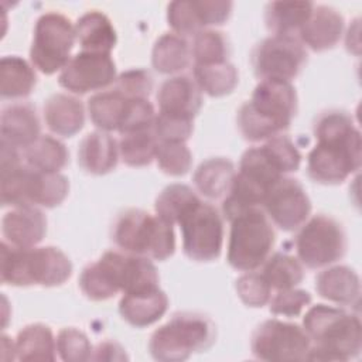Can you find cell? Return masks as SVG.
Here are the masks:
<instances>
[{"mask_svg": "<svg viewBox=\"0 0 362 362\" xmlns=\"http://www.w3.org/2000/svg\"><path fill=\"white\" fill-rule=\"evenodd\" d=\"M317 144L308 153L307 173L325 185L341 184L361 167V132L344 110L321 113L314 123Z\"/></svg>", "mask_w": 362, "mask_h": 362, "instance_id": "6da1fadb", "label": "cell"}, {"mask_svg": "<svg viewBox=\"0 0 362 362\" xmlns=\"http://www.w3.org/2000/svg\"><path fill=\"white\" fill-rule=\"evenodd\" d=\"M298 107L296 88L288 81L262 79L238 112V127L249 141H262L281 134Z\"/></svg>", "mask_w": 362, "mask_h": 362, "instance_id": "7a4b0ae2", "label": "cell"}, {"mask_svg": "<svg viewBox=\"0 0 362 362\" xmlns=\"http://www.w3.org/2000/svg\"><path fill=\"white\" fill-rule=\"evenodd\" d=\"M303 328L311 339L307 361L345 362L361 354L362 325L356 314L315 304L307 310Z\"/></svg>", "mask_w": 362, "mask_h": 362, "instance_id": "3957f363", "label": "cell"}, {"mask_svg": "<svg viewBox=\"0 0 362 362\" xmlns=\"http://www.w3.org/2000/svg\"><path fill=\"white\" fill-rule=\"evenodd\" d=\"M72 274L69 257L54 246L16 247L6 240L0 246V279L3 284L55 287Z\"/></svg>", "mask_w": 362, "mask_h": 362, "instance_id": "277c9868", "label": "cell"}, {"mask_svg": "<svg viewBox=\"0 0 362 362\" xmlns=\"http://www.w3.org/2000/svg\"><path fill=\"white\" fill-rule=\"evenodd\" d=\"M3 206L54 208L64 202L69 192V181L61 173L38 171L24 163L1 164Z\"/></svg>", "mask_w": 362, "mask_h": 362, "instance_id": "5b68a950", "label": "cell"}, {"mask_svg": "<svg viewBox=\"0 0 362 362\" xmlns=\"http://www.w3.org/2000/svg\"><path fill=\"white\" fill-rule=\"evenodd\" d=\"M216 338L214 321L199 313H177L150 337L148 351L156 361L181 362L209 349Z\"/></svg>", "mask_w": 362, "mask_h": 362, "instance_id": "8992f818", "label": "cell"}, {"mask_svg": "<svg viewBox=\"0 0 362 362\" xmlns=\"http://www.w3.org/2000/svg\"><path fill=\"white\" fill-rule=\"evenodd\" d=\"M112 238L123 252L153 260H165L175 252L173 225L143 209L122 212L113 225Z\"/></svg>", "mask_w": 362, "mask_h": 362, "instance_id": "52a82bcc", "label": "cell"}, {"mask_svg": "<svg viewBox=\"0 0 362 362\" xmlns=\"http://www.w3.org/2000/svg\"><path fill=\"white\" fill-rule=\"evenodd\" d=\"M229 222L228 263L239 272H252L263 266L276 242L274 229L267 215L262 208H252Z\"/></svg>", "mask_w": 362, "mask_h": 362, "instance_id": "ba28073f", "label": "cell"}, {"mask_svg": "<svg viewBox=\"0 0 362 362\" xmlns=\"http://www.w3.org/2000/svg\"><path fill=\"white\" fill-rule=\"evenodd\" d=\"M75 41V24L66 16L57 11L44 13L34 27L30 48L33 66L45 75L61 72L71 59Z\"/></svg>", "mask_w": 362, "mask_h": 362, "instance_id": "9c48e42d", "label": "cell"}, {"mask_svg": "<svg viewBox=\"0 0 362 362\" xmlns=\"http://www.w3.org/2000/svg\"><path fill=\"white\" fill-rule=\"evenodd\" d=\"M346 233L332 216L320 214L307 219L296 236L298 260L308 269L327 267L344 257Z\"/></svg>", "mask_w": 362, "mask_h": 362, "instance_id": "30bf717a", "label": "cell"}, {"mask_svg": "<svg viewBox=\"0 0 362 362\" xmlns=\"http://www.w3.org/2000/svg\"><path fill=\"white\" fill-rule=\"evenodd\" d=\"M182 249L195 262H212L219 257L223 245V221L218 209L201 198L178 219Z\"/></svg>", "mask_w": 362, "mask_h": 362, "instance_id": "8fae6325", "label": "cell"}, {"mask_svg": "<svg viewBox=\"0 0 362 362\" xmlns=\"http://www.w3.org/2000/svg\"><path fill=\"white\" fill-rule=\"evenodd\" d=\"M311 339L303 327L281 320H266L256 327L250 349L260 361H307Z\"/></svg>", "mask_w": 362, "mask_h": 362, "instance_id": "7c38bea8", "label": "cell"}, {"mask_svg": "<svg viewBox=\"0 0 362 362\" xmlns=\"http://www.w3.org/2000/svg\"><path fill=\"white\" fill-rule=\"evenodd\" d=\"M307 62V51L294 35H270L262 40L252 52L255 75L262 79L291 82Z\"/></svg>", "mask_w": 362, "mask_h": 362, "instance_id": "4fadbf2b", "label": "cell"}, {"mask_svg": "<svg viewBox=\"0 0 362 362\" xmlns=\"http://www.w3.org/2000/svg\"><path fill=\"white\" fill-rule=\"evenodd\" d=\"M117 79L116 64L110 54L81 51L61 69L58 83L76 95L100 90Z\"/></svg>", "mask_w": 362, "mask_h": 362, "instance_id": "5bb4252c", "label": "cell"}, {"mask_svg": "<svg viewBox=\"0 0 362 362\" xmlns=\"http://www.w3.org/2000/svg\"><path fill=\"white\" fill-rule=\"evenodd\" d=\"M267 218L281 230L298 229L311 214V201L298 180L283 177L266 194L262 205Z\"/></svg>", "mask_w": 362, "mask_h": 362, "instance_id": "9a60e30c", "label": "cell"}, {"mask_svg": "<svg viewBox=\"0 0 362 362\" xmlns=\"http://www.w3.org/2000/svg\"><path fill=\"white\" fill-rule=\"evenodd\" d=\"M233 4L221 0H180L167 6V21L178 35L197 34L209 27L225 24Z\"/></svg>", "mask_w": 362, "mask_h": 362, "instance_id": "2e32d148", "label": "cell"}, {"mask_svg": "<svg viewBox=\"0 0 362 362\" xmlns=\"http://www.w3.org/2000/svg\"><path fill=\"white\" fill-rule=\"evenodd\" d=\"M157 103L158 113L194 120L202 106V92L194 78L175 75L160 85Z\"/></svg>", "mask_w": 362, "mask_h": 362, "instance_id": "e0dca14e", "label": "cell"}, {"mask_svg": "<svg viewBox=\"0 0 362 362\" xmlns=\"http://www.w3.org/2000/svg\"><path fill=\"white\" fill-rule=\"evenodd\" d=\"M1 233L16 247H34L47 233V218L37 206H17L1 219Z\"/></svg>", "mask_w": 362, "mask_h": 362, "instance_id": "ac0fdd59", "label": "cell"}, {"mask_svg": "<svg viewBox=\"0 0 362 362\" xmlns=\"http://www.w3.org/2000/svg\"><path fill=\"white\" fill-rule=\"evenodd\" d=\"M344 17L329 6H315L298 31L304 47L321 52L334 48L344 33Z\"/></svg>", "mask_w": 362, "mask_h": 362, "instance_id": "d6986e66", "label": "cell"}, {"mask_svg": "<svg viewBox=\"0 0 362 362\" xmlns=\"http://www.w3.org/2000/svg\"><path fill=\"white\" fill-rule=\"evenodd\" d=\"M40 130V120L31 105L14 103L3 109L0 117L1 143L24 150L41 136Z\"/></svg>", "mask_w": 362, "mask_h": 362, "instance_id": "ffe728a7", "label": "cell"}, {"mask_svg": "<svg viewBox=\"0 0 362 362\" xmlns=\"http://www.w3.org/2000/svg\"><path fill=\"white\" fill-rule=\"evenodd\" d=\"M317 293L338 305L359 307L361 280L358 273L348 266H331L315 277Z\"/></svg>", "mask_w": 362, "mask_h": 362, "instance_id": "44dd1931", "label": "cell"}, {"mask_svg": "<svg viewBox=\"0 0 362 362\" xmlns=\"http://www.w3.org/2000/svg\"><path fill=\"white\" fill-rule=\"evenodd\" d=\"M119 143L107 132L96 130L86 134L78 147V163L90 174L103 175L116 168Z\"/></svg>", "mask_w": 362, "mask_h": 362, "instance_id": "7402d4cb", "label": "cell"}, {"mask_svg": "<svg viewBox=\"0 0 362 362\" xmlns=\"http://www.w3.org/2000/svg\"><path fill=\"white\" fill-rule=\"evenodd\" d=\"M168 308V297L160 288L123 294L119 301L122 318L132 327L144 328L157 322Z\"/></svg>", "mask_w": 362, "mask_h": 362, "instance_id": "603a6c76", "label": "cell"}, {"mask_svg": "<svg viewBox=\"0 0 362 362\" xmlns=\"http://www.w3.org/2000/svg\"><path fill=\"white\" fill-rule=\"evenodd\" d=\"M44 120L54 134L72 137L85 124V107L72 95L55 93L44 103Z\"/></svg>", "mask_w": 362, "mask_h": 362, "instance_id": "cb8c5ba5", "label": "cell"}, {"mask_svg": "<svg viewBox=\"0 0 362 362\" xmlns=\"http://www.w3.org/2000/svg\"><path fill=\"white\" fill-rule=\"evenodd\" d=\"M75 35L82 51L110 54L117 42V34L112 21L98 10L86 11L78 18Z\"/></svg>", "mask_w": 362, "mask_h": 362, "instance_id": "d4e9b609", "label": "cell"}, {"mask_svg": "<svg viewBox=\"0 0 362 362\" xmlns=\"http://www.w3.org/2000/svg\"><path fill=\"white\" fill-rule=\"evenodd\" d=\"M236 175L235 165L225 157H211L202 161L194 173L197 191L209 199L225 198Z\"/></svg>", "mask_w": 362, "mask_h": 362, "instance_id": "484cf974", "label": "cell"}, {"mask_svg": "<svg viewBox=\"0 0 362 362\" xmlns=\"http://www.w3.org/2000/svg\"><path fill=\"white\" fill-rule=\"evenodd\" d=\"M130 98L117 89L98 92L88 100V112L92 123L103 132H120Z\"/></svg>", "mask_w": 362, "mask_h": 362, "instance_id": "4316f807", "label": "cell"}, {"mask_svg": "<svg viewBox=\"0 0 362 362\" xmlns=\"http://www.w3.org/2000/svg\"><path fill=\"white\" fill-rule=\"evenodd\" d=\"M37 83L33 64L17 55H6L0 61V93L4 99L28 96Z\"/></svg>", "mask_w": 362, "mask_h": 362, "instance_id": "83f0119b", "label": "cell"}, {"mask_svg": "<svg viewBox=\"0 0 362 362\" xmlns=\"http://www.w3.org/2000/svg\"><path fill=\"white\" fill-rule=\"evenodd\" d=\"M16 344L17 361H55L57 338L49 327L30 324L18 331Z\"/></svg>", "mask_w": 362, "mask_h": 362, "instance_id": "f1b7e54d", "label": "cell"}, {"mask_svg": "<svg viewBox=\"0 0 362 362\" xmlns=\"http://www.w3.org/2000/svg\"><path fill=\"white\" fill-rule=\"evenodd\" d=\"M311 1H272L264 10V23L272 35H294L308 20Z\"/></svg>", "mask_w": 362, "mask_h": 362, "instance_id": "f546056e", "label": "cell"}, {"mask_svg": "<svg viewBox=\"0 0 362 362\" xmlns=\"http://www.w3.org/2000/svg\"><path fill=\"white\" fill-rule=\"evenodd\" d=\"M191 48L182 35L164 33L151 51V64L160 74L171 75L184 71L191 59Z\"/></svg>", "mask_w": 362, "mask_h": 362, "instance_id": "4dcf8cb0", "label": "cell"}, {"mask_svg": "<svg viewBox=\"0 0 362 362\" xmlns=\"http://www.w3.org/2000/svg\"><path fill=\"white\" fill-rule=\"evenodd\" d=\"M27 165L45 173H59L69 160L65 144L52 136H40L34 143L21 150Z\"/></svg>", "mask_w": 362, "mask_h": 362, "instance_id": "1f68e13d", "label": "cell"}, {"mask_svg": "<svg viewBox=\"0 0 362 362\" xmlns=\"http://www.w3.org/2000/svg\"><path fill=\"white\" fill-rule=\"evenodd\" d=\"M194 81L201 92L219 98L233 92L239 83V74L229 61L218 64H194Z\"/></svg>", "mask_w": 362, "mask_h": 362, "instance_id": "d6a6232c", "label": "cell"}, {"mask_svg": "<svg viewBox=\"0 0 362 362\" xmlns=\"http://www.w3.org/2000/svg\"><path fill=\"white\" fill-rule=\"evenodd\" d=\"M262 274L270 284L272 290H286L297 287L304 279L303 263L283 252H276L263 263Z\"/></svg>", "mask_w": 362, "mask_h": 362, "instance_id": "836d02e7", "label": "cell"}, {"mask_svg": "<svg viewBox=\"0 0 362 362\" xmlns=\"http://www.w3.org/2000/svg\"><path fill=\"white\" fill-rule=\"evenodd\" d=\"M158 140L153 129L122 134L119 141V154L124 164L130 167L148 165L156 158Z\"/></svg>", "mask_w": 362, "mask_h": 362, "instance_id": "e575fe53", "label": "cell"}, {"mask_svg": "<svg viewBox=\"0 0 362 362\" xmlns=\"http://www.w3.org/2000/svg\"><path fill=\"white\" fill-rule=\"evenodd\" d=\"M199 197L195 191L185 184H171L165 187L156 198V214L171 225H175L181 215L197 201Z\"/></svg>", "mask_w": 362, "mask_h": 362, "instance_id": "d590c367", "label": "cell"}, {"mask_svg": "<svg viewBox=\"0 0 362 362\" xmlns=\"http://www.w3.org/2000/svg\"><path fill=\"white\" fill-rule=\"evenodd\" d=\"M230 45L223 33L212 28L202 30L194 35L191 55L195 64H218L228 61Z\"/></svg>", "mask_w": 362, "mask_h": 362, "instance_id": "8d00e7d4", "label": "cell"}, {"mask_svg": "<svg viewBox=\"0 0 362 362\" xmlns=\"http://www.w3.org/2000/svg\"><path fill=\"white\" fill-rule=\"evenodd\" d=\"M154 160L163 173L180 177L191 170L192 153L182 141H158Z\"/></svg>", "mask_w": 362, "mask_h": 362, "instance_id": "74e56055", "label": "cell"}, {"mask_svg": "<svg viewBox=\"0 0 362 362\" xmlns=\"http://www.w3.org/2000/svg\"><path fill=\"white\" fill-rule=\"evenodd\" d=\"M57 352L65 362H85L90 359L93 346L82 331L66 327L57 335Z\"/></svg>", "mask_w": 362, "mask_h": 362, "instance_id": "f35d334b", "label": "cell"}, {"mask_svg": "<svg viewBox=\"0 0 362 362\" xmlns=\"http://www.w3.org/2000/svg\"><path fill=\"white\" fill-rule=\"evenodd\" d=\"M236 293L242 303L247 307H263L270 301L272 287L259 272H245L236 280Z\"/></svg>", "mask_w": 362, "mask_h": 362, "instance_id": "ab89813d", "label": "cell"}, {"mask_svg": "<svg viewBox=\"0 0 362 362\" xmlns=\"http://www.w3.org/2000/svg\"><path fill=\"white\" fill-rule=\"evenodd\" d=\"M194 130V120L187 117L157 113L153 123V133L158 141L185 143Z\"/></svg>", "mask_w": 362, "mask_h": 362, "instance_id": "60d3db41", "label": "cell"}, {"mask_svg": "<svg viewBox=\"0 0 362 362\" xmlns=\"http://www.w3.org/2000/svg\"><path fill=\"white\" fill-rule=\"evenodd\" d=\"M311 303V294L301 288H286L277 290L273 297H270L269 308L274 315L283 317H297L308 304Z\"/></svg>", "mask_w": 362, "mask_h": 362, "instance_id": "b9f144b4", "label": "cell"}, {"mask_svg": "<svg viewBox=\"0 0 362 362\" xmlns=\"http://www.w3.org/2000/svg\"><path fill=\"white\" fill-rule=\"evenodd\" d=\"M115 89L127 98L148 99V95L153 90V79L148 71L143 68H132L117 76Z\"/></svg>", "mask_w": 362, "mask_h": 362, "instance_id": "7bdbcfd3", "label": "cell"}, {"mask_svg": "<svg viewBox=\"0 0 362 362\" xmlns=\"http://www.w3.org/2000/svg\"><path fill=\"white\" fill-rule=\"evenodd\" d=\"M129 356L126 355L124 348L116 341H103L93 348L90 361H126Z\"/></svg>", "mask_w": 362, "mask_h": 362, "instance_id": "ee69618b", "label": "cell"}]
</instances>
